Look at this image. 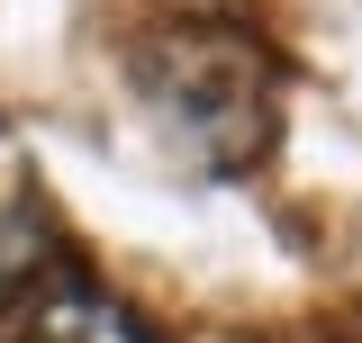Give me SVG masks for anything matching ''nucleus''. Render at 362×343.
I'll return each mask as SVG.
<instances>
[{
  "instance_id": "1",
  "label": "nucleus",
  "mask_w": 362,
  "mask_h": 343,
  "mask_svg": "<svg viewBox=\"0 0 362 343\" xmlns=\"http://www.w3.org/2000/svg\"><path fill=\"white\" fill-rule=\"evenodd\" d=\"M28 271H37V235H28L18 217H0V307L28 289Z\"/></svg>"
}]
</instances>
